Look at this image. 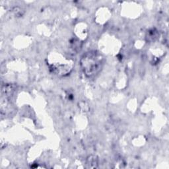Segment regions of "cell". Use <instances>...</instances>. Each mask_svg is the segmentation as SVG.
<instances>
[{"label":"cell","mask_w":169,"mask_h":169,"mask_svg":"<svg viewBox=\"0 0 169 169\" xmlns=\"http://www.w3.org/2000/svg\"><path fill=\"white\" fill-rule=\"evenodd\" d=\"M158 32L155 29H152L151 30H150L148 32L147 38L148 41H153L157 38Z\"/></svg>","instance_id":"obj_2"},{"label":"cell","mask_w":169,"mask_h":169,"mask_svg":"<svg viewBox=\"0 0 169 169\" xmlns=\"http://www.w3.org/2000/svg\"><path fill=\"white\" fill-rule=\"evenodd\" d=\"M87 163L88 164L90 165V167L91 168H95V167H97L96 166V164H97V158H95V157H89V159H88V162H87Z\"/></svg>","instance_id":"obj_3"},{"label":"cell","mask_w":169,"mask_h":169,"mask_svg":"<svg viewBox=\"0 0 169 169\" xmlns=\"http://www.w3.org/2000/svg\"><path fill=\"white\" fill-rule=\"evenodd\" d=\"M104 58L102 54L96 50L86 52L81 59V68L88 78H94L97 76L103 68Z\"/></svg>","instance_id":"obj_1"}]
</instances>
